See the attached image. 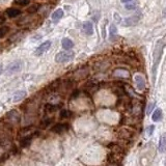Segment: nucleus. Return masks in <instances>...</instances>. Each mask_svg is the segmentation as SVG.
<instances>
[{
  "label": "nucleus",
  "instance_id": "obj_25",
  "mask_svg": "<svg viewBox=\"0 0 166 166\" xmlns=\"http://www.w3.org/2000/svg\"><path fill=\"white\" fill-rule=\"evenodd\" d=\"M2 73V65H0V75H1Z\"/></svg>",
  "mask_w": 166,
  "mask_h": 166
},
{
  "label": "nucleus",
  "instance_id": "obj_2",
  "mask_svg": "<svg viewBox=\"0 0 166 166\" xmlns=\"http://www.w3.org/2000/svg\"><path fill=\"white\" fill-rule=\"evenodd\" d=\"M75 53L72 51H61V52L57 53V55L55 56V61L57 63H65L69 62L74 58Z\"/></svg>",
  "mask_w": 166,
  "mask_h": 166
},
{
  "label": "nucleus",
  "instance_id": "obj_19",
  "mask_svg": "<svg viewBox=\"0 0 166 166\" xmlns=\"http://www.w3.org/2000/svg\"><path fill=\"white\" fill-rule=\"evenodd\" d=\"M154 130H155V126H150L148 129H146V135L148 136H152L154 133Z\"/></svg>",
  "mask_w": 166,
  "mask_h": 166
},
{
  "label": "nucleus",
  "instance_id": "obj_9",
  "mask_svg": "<svg viewBox=\"0 0 166 166\" xmlns=\"http://www.w3.org/2000/svg\"><path fill=\"white\" fill-rule=\"evenodd\" d=\"M158 148H159L160 153H164L166 151V134H163V135L161 136Z\"/></svg>",
  "mask_w": 166,
  "mask_h": 166
},
{
  "label": "nucleus",
  "instance_id": "obj_4",
  "mask_svg": "<svg viewBox=\"0 0 166 166\" xmlns=\"http://www.w3.org/2000/svg\"><path fill=\"white\" fill-rule=\"evenodd\" d=\"M50 47H51V42L50 41L45 42V43L42 44L40 47L36 48V50L35 51V56H41L42 54H43V53H45Z\"/></svg>",
  "mask_w": 166,
  "mask_h": 166
},
{
  "label": "nucleus",
  "instance_id": "obj_1",
  "mask_svg": "<svg viewBox=\"0 0 166 166\" xmlns=\"http://www.w3.org/2000/svg\"><path fill=\"white\" fill-rule=\"evenodd\" d=\"M162 51H163V44H162V42H159V43L157 44V47L155 49V52H154V65H153L154 82H155V79H156V71H157L158 62H159V60H160Z\"/></svg>",
  "mask_w": 166,
  "mask_h": 166
},
{
  "label": "nucleus",
  "instance_id": "obj_23",
  "mask_svg": "<svg viewBox=\"0 0 166 166\" xmlns=\"http://www.w3.org/2000/svg\"><path fill=\"white\" fill-rule=\"evenodd\" d=\"M123 3H128V2H130V1H132V0H121Z\"/></svg>",
  "mask_w": 166,
  "mask_h": 166
},
{
  "label": "nucleus",
  "instance_id": "obj_8",
  "mask_svg": "<svg viewBox=\"0 0 166 166\" xmlns=\"http://www.w3.org/2000/svg\"><path fill=\"white\" fill-rule=\"evenodd\" d=\"M25 97H26V91H25V90H19V91H17V92H15V94H14L13 102H15V103H17V102H20Z\"/></svg>",
  "mask_w": 166,
  "mask_h": 166
},
{
  "label": "nucleus",
  "instance_id": "obj_6",
  "mask_svg": "<svg viewBox=\"0 0 166 166\" xmlns=\"http://www.w3.org/2000/svg\"><path fill=\"white\" fill-rule=\"evenodd\" d=\"M139 16H132L130 18L125 19L123 26H132V25H136L139 22Z\"/></svg>",
  "mask_w": 166,
  "mask_h": 166
},
{
  "label": "nucleus",
  "instance_id": "obj_24",
  "mask_svg": "<svg viewBox=\"0 0 166 166\" xmlns=\"http://www.w3.org/2000/svg\"><path fill=\"white\" fill-rule=\"evenodd\" d=\"M163 16H164L165 18H166V8L164 9V11H163Z\"/></svg>",
  "mask_w": 166,
  "mask_h": 166
},
{
  "label": "nucleus",
  "instance_id": "obj_11",
  "mask_svg": "<svg viewBox=\"0 0 166 166\" xmlns=\"http://www.w3.org/2000/svg\"><path fill=\"white\" fill-rule=\"evenodd\" d=\"M114 76L116 77H121V78H128L130 76V74H129L128 71L124 70V69H118L114 71Z\"/></svg>",
  "mask_w": 166,
  "mask_h": 166
},
{
  "label": "nucleus",
  "instance_id": "obj_22",
  "mask_svg": "<svg viewBox=\"0 0 166 166\" xmlns=\"http://www.w3.org/2000/svg\"><path fill=\"white\" fill-rule=\"evenodd\" d=\"M68 113H70L69 111H67V110H63V111H61V118H69L70 116V114H68Z\"/></svg>",
  "mask_w": 166,
  "mask_h": 166
},
{
  "label": "nucleus",
  "instance_id": "obj_12",
  "mask_svg": "<svg viewBox=\"0 0 166 166\" xmlns=\"http://www.w3.org/2000/svg\"><path fill=\"white\" fill-rule=\"evenodd\" d=\"M63 9L61 8H58V9H56V11L54 12V13L52 14V20L53 21H58V20H60V19L63 17Z\"/></svg>",
  "mask_w": 166,
  "mask_h": 166
},
{
  "label": "nucleus",
  "instance_id": "obj_20",
  "mask_svg": "<svg viewBox=\"0 0 166 166\" xmlns=\"http://www.w3.org/2000/svg\"><path fill=\"white\" fill-rule=\"evenodd\" d=\"M127 9H134L136 8V3H128L127 5H125Z\"/></svg>",
  "mask_w": 166,
  "mask_h": 166
},
{
  "label": "nucleus",
  "instance_id": "obj_3",
  "mask_svg": "<svg viewBox=\"0 0 166 166\" xmlns=\"http://www.w3.org/2000/svg\"><path fill=\"white\" fill-rule=\"evenodd\" d=\"M21 60H16V61L9 63L8 65H7L6 68V72L8 73V74H14V73H18L20 72L22 67H23V65H22Z\"/></svg>",
  "mask_w": 166,
  "mask_h": 166
},
{
  "label": "nucleus",
  "instance_id": "obj_18",
  "mask_svg": "<svg viewBox=\"0 0 166 166\" xmlns=\"http://www.w3.org/2000/svg\"><path fill=\"white\" fill-rule=\"evenodd\" d=\"M116 33H118V31H116V27H115V25H112L110 26V38H112L114 35H116Z\"/></svg>",
  "mask_w": 166,
  "mask_h": 166
},
{
  "label": "nucleus",
  "instance_id": "obj_21",
  "mask_svg": "<svg viewBox=\"0 0 166 166\" xmlns=\"http://www.w3.org/2000/svg\"><path fill=\"white\" fill-rule=\"evenodd\" d=\"M155 107V103H151L150 105H148V110H146V113L148 114H150L151 112L153 111V108Z\"/></svg>",
  "mask_w": 166,
  "mask_h": 166
},
{
  "label": "nucleus",
  "instance_id": "obj_5",
  "mask_svg": "<svg viewBox=\"0 0 166 166\" xmlns=\"http://www.w3.org/2000/svg\"><path fill=\"white\" fill-rule=\"evenodd\" d=\"M134 80H135V83H136V87H137L139 90L145 89V80L140 74L135 75V76H134Z\"/></svg>",
  "mask_w": 166,
  "mask_h": 166
},
{
  "label": "nucleus",
  "instance_id": "obj_7",
  "mask_svg": "<svg viewBox=\"0 0 166 166\" xmlns=\"http://www.w3.org/2000/svg\"><path fill=\"white\" fill-rule=\"evenodd\" d=\"M83 31H84L85 35H91L92 33H94V26H92L91 22L87 21L83 24Z\"/></svg>",
  "mask_w": 166,
  "mask_h": 166
},
{
  "label": "nucleus",
  "instance_id": "obj_16",
  "mask_svg": "<svg viewBox=\"0 0 166 166\" xmlns=\"http://www.w3.org/2000/svg\"><path fill=\"white\" fill-rule=\"evenodd\" d=\"M9 31V27L7 26H3V27L0 28V38H2L3 36H5V35Z\"/></svg>",
  "mask_w": 166,
  "mask_h": 166
},
{
  "label": "nucleus",
  "instance_id": "obj_14",
  "mask_svg": "<svg viewBox=\"0 0 166 166\" xmlns=\"http://www.w3.org/2000/svg\"><path fill=\"white\" fill-rule=\"evenodd\" d=\"M162 116H163L162 110H161L160 108H158V109H156L155 112L153 113L152 118H153L154 121H160L161 119H162Z\"/></svg>",
  "mask_w": 166,
  "mask_h": 166
},
{
  "label": "nucleus",
  "instance_id": "obj_17",
  "mask_svg": "<svg viewBox=\"0 0 166 166\" xmlns=\"http://www.w3.org/2000/svg\"><path fill=\"white\" fill-rule=\"evenodd\" d=\"M38 9V6L36 5V4H35V5H31L30 7H28L27 8V13L29 14H35L36 11Z\"/></svg>",
  "mask_w": 166,
  "mask_h": 166
},
{
  "label": "nucleus",
  "instance_id": "obj_10",
  "mask_svg": "<svg viewBox=\"0 0 166 166\" xmlns=\"http://www.w3.org/2000/svg\"><path fill=\"white\" fill-rule=\"evenodd\" d=\"M61 45H62V47L65 50H70V49H72L73 47H74V43H73L70 38H62Z\"/></svg>",
  "mask_w": 166,
  "mask_h": 166
},
{
  "label": "nucleus",
  "instance_id": "obj_13",
  "mask_svg": "<svg viewBox=\"0 0 166 166\" xmlns=\"http://www.w3.org/2000/svg\"><path fill=\"white\" fill-rule=\"evenodd\" d=\"M6 14L9 18H16V17L20 16L21 11L20 9H17V8H8L6 11Z\"/></svg>",
  "mask_w": 166,
  "mask_h": 166
},
{
  "label": "nucleus",
  "instance_id": "obj_15",
  "mask_svg": "<svg viewBox=\"0 0 166 166\" xmlns=\"http://www.w3.org/2000/svg\"><path fill=\"white\" fill-rule=\"evenodd\" d=\"M68 129V126L67 125H62V124H58L56 125V126L53 128V131L54 132H57V133H61L65 130H67Z\"/></svg>",
  "mask_w": 166,
  "mask_h": 166
}]
</instances>
